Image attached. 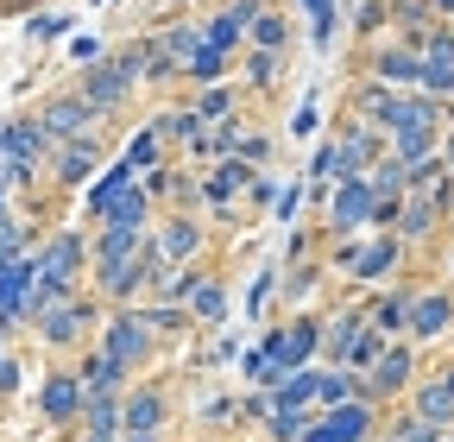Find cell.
<instances>
[{
  "mask_svg": "<svg viewBox=\"0 0 454 442\" xmlns=\"http://www.w3.org/2000/svg\"><path fill=\"white\" fill-rule=\"evenodd\" d=\"M448 442H454V430H448Z\"/></svg>",
  "mask_w": 454,
  "mask_h": 442,
  "instance_id": "obj_50",
  "label": "cell"
},
{
  "mask_svg": "<svg viewBox=\"0 0 454 442\" xmlns=\"http://www.w3.org/2000/svg\"><path fill=\"white\" fill-rule=\"evenodd\" d=\"M152 247L164 265H196V259H215V221L208 215H190V209H164L152 221Z\"/></svg>",
  "mask_w": 454,
  "mask_h": 442,
  "instance_id": "obj_12",
  "label": "cell"
},
{
  "mask_svg": "<svg viewBox=\"0 0 454 442\" xmlns=\"http://www.w3.org/2000/svg\"><path fill=\"white\" fill-rule=\"evenodd\" d=\"M234 76H240L247 101L265 114V107H278L284 83H291V58H284V51H259V44H247V51H240V64H234Z\"/></svg>",
  "mask_w": 454,
  "mask_h": 442,
  "instance_id": "obj_17",
  "label": "cell"
},
{
  "mask_svg": "<svg viewBox=\"0 0 454 442\" xmlns=\"http://www.w3.org/2000/svg\"><path fill=\"white\" fill-rule=\"evenodd\" d=\"M234 64H240L234 51H221V44H208V38H202V44L190 51V64H184V89H208V83H227V76H234Z\"/></svg>",
  "mask_w": 454,
  "mask_h": 442,
  "instance_id": "obj_28",
  "label": "cell"
},
{
  "mask_svg": "<svg viewBox=\"0 0 454 442\" xmlns=\"http://www.w3.org/2000/svg\"><path fill=\"white\" fill-rule=\"evenodd\" d=\"M411 297H417V279H397V285H379V291H360V310H366V328H379L385 342H404L411 335Z\"/></svg>",
  "mask_w": 454,
  "mask_h": 442,
  "instance_id": "obj_18",
  "label": "cell"
},
{
  "mask_svg": "<svg viewBox=\"0 0 454 442\" xmlns=\"http://www.w3.org/2000/svg\"><path fill=\"white\" fill-rule=\"evenodd\" d=\"M20 385H26V354H20V348H7V354H0V405L20 399Z\"/></svg>",
  "mask_w": 454,
  "mask_h": 442,
  "instance_id": "obj_40",
  "label": "cell"
},
{
  "mask_svg": "<svg viewBox=\"0 0 454 442\" xmlns=\"http://www.w3.org/2000/svg\"><path fill=\"white\" fill-rule=\"evenodd\" d=\"M51 133L38 127V114H13L7 127H0V158L7 164H20V171H32V178H44V164H51Z\"/></svg>",
  "mask_w": 454,
  "mask_h": 442,
  "instance_id": "obj_19",
  "label": "cell"
},
{
  "mask_svg": "<svg viewBox=\"0 0 454 442\" xmlns=\"http://www.w3.org/2000/svg\"><path fill=\"white\" fill-rule=\"evenodd\" d=\"M423 379V348L417 342H385V354L360 373V399H372V405H404L411 399V385Z\"/></svg>",
  "mask_w": 454,
  "mask_h": 442,
  "instance_id": "obj_10",
  "label": "cell"
},
{
  "mask_svg": "<svg viewBox=\"0 0 454 442\" xmlns=\"http://www.w3.org/2000/svg\"><path fill=\"white\" fill-rule=\"evenodd\" d=\"M372 209H379V196H372V184H366V178H340V184L316 202V228H322V241L372 234Z\"/></svg>",
  "mask_w": 454,
  "mask_h": 442,
  "instance_id": "obj_11",
  "label": "cell"
},
{
  "mask_svg": "<svg viewBox=\"0 0 454 442\" xmlns=\"http://www.w3.org/2000/svg\"><path fill=\"white\" fill-rule=\"evenodd\" d=\"M247 44H259V51H284V58H291V51H297V13H291V0H259Z\"/></svg>",
  "mask_w": 454,
  "mask_h": 442,
  "instance_id": "obj_24",
  "label": "cell"
},
{
  "mask_svg": "<svg viewBox=\"0 0 454 442\" xmlns=\"http://www.w3.org/2000/svg\"><path fill=\"white\" fill-rule=\"evenodd\" d=\"M309 423H316V411H271L259 436H265V442H303Z\"/></svg>",
  "mask_w": 454,
  "mask_h": 442,
  "instance_id": "obj_38",
  "label": "cell"
},
{
  "mask_svg": "<svg viewBox=\"0 0 454 442\" xmlns=\"http://www.w3.org/2000/svg\"><path fill=\"white\" fill-rule=\"evenodd\" d=\"M442 133H448V127H404V133L385 139V152H391L397 164H411V171H417V164H429V158L442 152Z\"/></svg>",
  "mask_w": 454,
  "mask_h": 442,
  "instance_id": "obj_32",
  "label": "cell"
},
{
  "mask_svg": "<svg viewBox=\"0 0 454 442\" xmlns=\"http://www.w3.org/2000/svg\"><path fill=\"white\" fill-rule=\"evenodd\" d=\"M107 164H114V127H107V133H89V139H70V146H57L51 164H44V190L76 196V190H89V184L107 171Z\"/></svg>",
  "mask_w": 454,
  "mask_h": 442,
  "instance_id": "obj_8",
  "label": "cell"
},
{
  "mask_svg": "<svg viewBox=\"0 0 454 442\" xmlns=\"http://www.w3.org/2000/svg\"><path fill=\"white\" fill-rule=\"evenodd\" d=\"M435 373H442V385H448V392H454V354H448V360H442Z\"/></svg>",
  "mask_w": 454,
  "mask_h": 442,
  "instance_id": "obj_45",
  "label": "cell"
},
{
  "mask_svg": "<svg viewBox=\"0 0 454 442\" xmlns=\"http://www.w3.org/2000/svg\"><path fill=\"white\" fill-rule=\"evenodd\" d=\"M366 184H372V196H379V202H404V196H411V164H397V158L385 152L372 171H366Z\"/></svg>",
  "mask_w": 454,
  "mask_h": 442,
  "instance_id": "obj_35",
  "label": "cell"
},
{
  "mask_svg": "<svg viewBox=\"0 0 454 442\" xmlns=\"http://www.w3.org/2000/svg\"><path fill=\"white\" fill-rule=\"evenodd\" d=\"M38 279L57 291H89V228H70V221H51L32 247Z\"/></svg>",
  "mask_w": 454,
  "mask_h": 442,
  "instance_id": "obj_6",
  "label": "cell"
},
{
  "mask_svg": "<svg viewBox=\"0 0 454 442\" xmlns=\"http://www.w3.org/2000/svg\"><path fill=\"white\" fill-rule=\"evenodd\" d=\"M391 13H411V7H429V0H385Z\"/></svg>",
  "mask_w": 454,
  "mask_h": 442,
  "instance_id": "obj_44",
  "label": "cell"
},
{
  "mask_svg": "<svg viewBox=\"0 0 454 442\" xmlns=\"http://www.w3.org/2000/svg\"><path fill=\"white\" fill-rule=\"evenodd\" d=\"M164 158H177V152H170V139H164V121L152 114L139 133H127V164H133V171L145 178V171H158Z\"/></svg>",
  "mask_w": 454,
  "mask_h": 442,
  "instance_id": "obj_30",
  "label": "cell"
},
{
  "mask_svg": "<svg viewBox=\"0 0 454 442\" xmlns=\"http://www.w3.org/2000/svg\"><path fill=\"white\" fill-rule=\"evenodd\" d=\"M328 139L340 146V158H348V171H354V178H366L372 164L385 158V133H379V127H366V121H354L348 107H340V114H334Z\"/></svg>",
  "mask_w": 454,
  "mask_h": 442,
  "instance_id": "obj_21",
  "label": "cell"
},
{
  "mask_svg": "<svg viewBox=\"0 0 454 442\" xmlns=\"http://www.w3.org/2000/svg\"><path fill=\"white\" fill-rule=\"evenodd\" d=\"M404 342H417L423 354L442 348V342H454V291H448V285H423V279H417V297H411V335H404Z\"/></svg>",
  "mask_w": 454,
  "mask_h": 442,
  "instance_id": "obj_16",
  "label": "cell"
},
{
  "mask_svg": "<svg viewBox=\"0 0 454 442\" xmlns=\"http://www.w3.org/2000/svg\"><path fill=\"white\" fill-rule=\"evenodd\" d=\"M152 221H158V202L145 196V184H127L121 196H114V202L101 209L95 228H152Z\"/></svg>",
  "mask_w": 454,
  "mask_h": 442,
  "instance_id": "obj_27",
  "label": "cell"
},
{
  "mask_svg": "<svg viewBox=\"0 0 454 442\" xmlns=\"http://www.w3.org/2000/svg\"><path fill=\"white\" fill-rule=\"evenodd\" d=\"M429 13H435V20H448V26H454V0H429Z\"/></svg>",
  "mask_w": 454,
  "mask_h": 442,
  "instance_id": "obj_43",
  "label": "cell"
},
{
  "mask_svg": "<svg viewBox=\"0 0 454 442\" xmlns=\"http://www.w3.org/2000/svg\"><path fill=\"white\" fill-rule=\"evenodd\" d=\"M417 417H429V423H442V430H454V392L442 385V373H423L417 385H411V399H404Z\"/></svg>",
  "mask_w": 454,
  "mask_h": 442,
  "instance_id": "obj_29",
  "label": "cell"
},
{
  "mask_svg": "<svg viewBox=\"0 0 454 442\" xmlns=\"http://www.w3.org/2000/svg\"><path fill=\"white\" fill-rule=\"evenodd\" d=\"M38 127L51 133V146H70V139H89V133H107V121L95 114V107L76 95V83H57V89H44L38 95Z\"/></svg>",
  "mask_w": 454,
  "mask_h": 442,
  "instance_id": "obj_13",
  "label": "cell"
},
{
  "mask_svg": "<svg viewBox=\"0 0 454 442\" xmlns=\"http://www.w3.org/2000/svg\"><path fill=\"white\" fill-rule=\"evenodd\" d=\"M32 442H64V436H51V430H44V436H32Z\"/></svg>",
  "mask_w": 454,
  "mask_h": 442,
  "instance_id": "obj_46",
  "label": "cell"
},
{
  "mask_svg": "<svg viewBox=\"0 0 454 442\" xmlns=\"http://www.w3.org/2000/svg\"><path fill=\"white\" fill-rule=\"evenodd\" d=\"M82 411H89V392H82V373H76V360H51L44 373H38V423L51 430V436H76L82 430Z\"/></svg>",
  "mask_w": 454,
  "mask_h": 442,
  "instance_id": "obj_7",
  "label": "cell"
},
{
  "mask_svg": "<svg viewBox=\"0 0 454 442\" xmlns=\"http://www.w3.org/2000/svg\"><path fill=\"white\" fill-rule=\"evenodd\" d=\"M38 234H44V228H32L20 209H13V215H0V265H7V259H26V253L38 247Z\"/></svg>",
  "mask_w": 454,
  "mask_h": 442,
  "instance_id": "obj_36",
  "label": "cell"
},
{
  "mask_svg": "<svg viewBox=\"0 0 454 442\" xmlns=\"http://www.w3.org/2000/svg\"><path fill=\"white\" fill-rule=\"evenodd\" d=\"M348 399H360V373L316 360V411H334V405H348Z\"/></svg>",
  "mask_w": 454,
  "mask_h": 442,
  "instance_id": "obj_33",
  "label": "cell"
},
{
  "mask_svg": "<svg viewBox=\"0 0 454 442\" xmlns=\"http://www.w3.org/2000/svg\"><path fill=\"white\" fill-rule=\"evenodd\" d=\"M64 26H70V20H64V13H44V20H38V26H32V38H57V32H64Z\"/></svg>",
  "mask_w": 454,
  "mask_h": 442,
  "instance_id": "obj_42",
  "label": "cell"
},
{
  "mask_svg": "<svg viewBox=\"0 0 454 442\" xmlns=\"http://www.w3.org/2000/svg\"><path fill=\"white\" fill-rule=\"evenodd\" d=\"M322 291H334V279H328V265H322V259L278 265V304H284V316H291V310H316Z\"/></svg>",
  "mask_w": 454,
  "mask_h": 442,
  "instance_id": "obj_22",
  "label": "cell"
},
{
  "mask_svg": "<svg viewBox=\"0 0 454 442\" xmlns=\"http://www.w3.org/2000/svg\"><path fill=\"white\" fill-rule=\"evenodd\" d=\"M385 32H391V7H385V0H360V7H354V51L379 44Z\"/></svg>",
  "mask_w": 454,
  "mask_h": 442,
  "instance_id": "obj_37",
  "label": "cell"
},
{
  "mask_svg": "<svg viewBox=\"0 0 454 442\" xmlns=\"http://www.w3.org/2000/svg\"><path fill=\"white\" fill-rule=\"evenodd\" d=\"M259 354H265V373H271V385L284 379V373H303V367H316L322 360V310H291V316H278L265 335L253 342Z\"/></svg>",
  "mask_w": 454,
  "mask_h": 442,
  "instance_id": "obj_4",
  "label": "cell"
},
{
  "mask_svg": "<svg viewBox=\"0 0 454 442\" xmlns=\"http://www.w3.org/2000/svg\"><path fill=\"white\" fill-rule=\"evenodd\" d=\"M435 253H442V285H448V291H454V228H448V241H442V247H435Z\"/></svg>",
  "mask_w": 454,
  "mask_h": 442,
  "instance_id": "obj_41",
  "label": "cell"
},
{
  "mask_svg": "<svg viewBox=\"0 0 454 442\" xmlns=\"http://www.w3.org/2000/svg\"><path fill=\"white\" fill-rule=\"evenodd\" d=\"M184 101L196 107V114H202L208 127H221V121H240V114H253V101H247L240 76H227V83H208V89H184Z\"/></svg>",
  "mask_w": 454,
  "mask_h": 442,
  "instance_id": "obj_23",
  "label": "cell"
},
{
  "mask_svg": "<svg viewBox=\"0 0 454 442\" xmlns=\"http://www.w3.org/2000/svg\"><path fill=\"white\" fill-rule=\"evenodd\" d=\"M271 202H278V171H259L253 190H247V202H240V209H247V228H253V221H259Z\"/></svg>",
  "mask_w": 454,
  "mask_h": 442,
  "instance_id": "obj_39",
  "label": "cell"
},
{
  "mask_svg": "<svg viewBox=\"0 0 454 442\" xmlns=\"http://www.w3.org/2000/svg\"><path fill=\"white\" fill-rule=\"evenodd\" d=\"M145 316H152V328H158L164 354H177L184 342H196V335H202V328H196V316H190L184 304H170V297H152V304H145Z\"/></svg>",
  "mask_w": 454,
  "mask_h": 442,
  "instance_id": "obj_26",
  "label": "cell"
},
{
  "mask_svg": "<svg viewBox=\"0 0 454 442\" xmlns=\"http://www.w3.org/2000/svg\"><path fill=\"white\" fill-rule=\"evenodd\" d=\"M379 354H385V335H379V328H366L360 297H348V304H328V310H322V367L366 373Z\"/></svg>",
  "mask_w": 454,
  "mask_h": 442,
  "instance_id": "obj_3",
  "label": "cell"
},
{
  "mask_svg": "<svg viewBox=\"0 0 454 442\" xmlns=\"http://www.w3.org/2000/svg\"><path fill=\"white\" fill-rule=\"evenodd\" d=\"M101 322H107V304H101L95 291H70L64 304H51V310L26 328V335H32L51 360H76L82 348H95Z\"/></svg>",
  "mask_w": 454,
  "mask_h": 442,
  "instance_id": "obj_1",
  "label": "cell"
},
{
  "mask_svg": "<svg viewBox=\"0 0 454 442\" xmlns=\"http://www.w3.org/2000/svg\"><path fill=\"white\" fill-rule=\"evenodd\" d=\"M76 373H82V392L89 399H127V385H133V373H121L101 348H82L76 354Z\"/></svg>",
  "mask_w": 454,
  "mask_h": 442,
  "instance_id": "obj_25",
  "label": "cell"
},
{
  "mask_svg": "<svg viewBox=\"0 0 454 442\" xmlns=\"http://www.w3.org/2000/svg\"><path fill=\"white\" fill-rule=\"evenodd\" d=\"M372 442H391V436H385V430H379V436H372Z\"/></svg>",
  "mask_w": 454,
  "mask_h": 442,
  "instance_id": "obj_47",
  "label": "cell"
},
{
  "mask_svg": "<svg viewBox=\"0 0 454 442\" xmlns=\"http://www.w3.org/2000/svg\"><path fill=\"white\" fill-rule=\"evenodd\" d=\"M13 7H32V0H13Z\"/></svg>",
  "mask_w": 454,
  "mask_h": 442,
  "instance_id": "obj_49",
  "label": "cell"
},
{
  "mask_svg": "<svg viewBox=\"0 0 454 442\" xmlns=\"http://www.w3.org/2000/svg\"><path fill=\"white\" fill-rule=\"evenodd\" d=\"M379 430H385V405L348 399V405H334V411H316V423H309L303 442H372Z\"/></svg>",
  "mask_w": 454,
  "mask_h": 442,
  "instance_id": "obj_15",
  "label": "cell"
},
{
  "mask_svg": "<svg viewBox=\"0 0 454 442\" xmlns=\"http://www.w3.org/2000/svg\"><path fill=\"white\" fill-rule=\"evenodd\" d=\"M354 76L385 83V89H417V83H423V58L385 32L379 44H360V51H354Z\"/></svg>",
  "mask_w": 454,
  "mask_h": 442,
  "instance_id": "obj_14",
  "label": "cell"
},
{
  "mask_svg": "<svg viewBox=\"0 0 454 442\" xmlns=\"http://www.w3.org/2000/svg\"><path fill=\"white\" fill-rule=\"evenodd\" d=\"M70 83H76V95L95 107V114H101L107 127H121V121L133 114V107H139V95H145V89H139V76H127V70L114 64V58H95V64H82Z\"/></svg>",
  "mask_w": 454,
  "mask_h": 442,
  "instance_id": "obj_9",
  "label": "cell"
},
{
  "mask_svg": "<svg viewBox=\"0 0 454 442\" xmlns=\"http://www.w3.org/2000/svg\"><path fill=\"white\" fill-rule=\"evenodd\" d=\"M253 13H259V0H208V7H202V38L240 58L247 32H253Z\"/></svg>",
  "mask_w": 454,
  "mask_h": 442,
  "instance_id": "obj_20",
  "label": "cell"
},
{
  "mask_svg": "<svg viewBox=\"0 0 454 442\" xmlns=\"http://www.w3.org/2000/svg\"><path fill=\"white\" fill-rule=\"evenodd\" d=\"M385 436H391V442H448V430L429 423V417H417L411 405H391V411H385Z\"/></svg>",
  "mask_w": 454,
  "mask_h": 442,
  "instance_id": "obj_34",
  "label": "cell"
},
{
  "mask_svg": "<svg viewBox=\"0 0 454 442\" xmlns=\"http://www.w3.org/2000/svg\"><path fill=\"white\" fill-rule=\"evenodd\" d=\"M95 348L121 367V373H158L170 354H164V342H158V328H152V316H145V304H114L107 310V322H101V335H95Z\"/></svg>",
  "mask_w": 454,
  "mask_h": 442,
  "instance_id": "obj_2",
  "label": "cell"
},
{
  "mask_svg": "<svg viewBox=\"0 0 454 442\" xmlns=\"http://www.w3.org/2000/svg\"><path fill=\"white\" fill-rule=\"evenodd\" d=\"M127 184H139V171H133V164H127V158H114V164H107V171H101V178H95V184L82 190V215H89V228H95V221H101V209H107L114 196H121Z\"/></svg>",
  "mask_w": 454,
  "mask_h": 442,
  "instance_id": "obj_31",
  "label": "cell"
},
{
  "mask_svg": "<svg viewBox=\"0 0 454 442\" xmlns=\"http://www.w3.org/2000/svg\"><path fill=\"white\" fill-rule=\"evenodd\" d=\"M170 430H177V379L164 367L139 373L121 399V436H170Z\"/></svg>",
  "mask_w": 454,
  "mask_h": 442,
  "instance_id": "obj_5",
  "label": "cell"
},
{
  "mask_svg": "<svg viewBox=\"0 0 454 442\" xmlns=\"http://www.w3.org/2000/svg\"><path fill=\"white\" fill-rule=\"evenodd\" d=\"M240 442H265V436H240Z\"/></svg>",
  "mask_w": 454,
  "mask_h": 442,
  "instance_id": "obj_48",
  "label": "cell"
}]
</instances>
